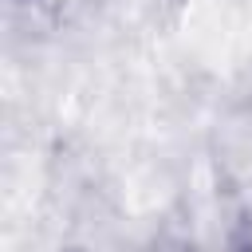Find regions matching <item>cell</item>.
I'll return each mask as SVG.
<instances>
[{"mask_svg":"<svg viewBox=\"0 0 252 252\" xmlns=\"http://www.w3.org/2000/svg\"><path fill=\"white\" fill-rule=\"evenodd\" d=\"M142 252H201L189 236H173V232H161V236H154Z\"/></svg>","mask_w":252,"mask_h":252,"instance_id":"6da1fadb","label":"cell"}]
</instances>
